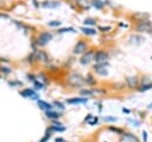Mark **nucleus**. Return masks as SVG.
Returning a JSON list of instances; mask_svg holds the SVG:
<instances>
[{"instance_id": "1", "label": "nucleus", "mask_w": 152, "mask_h": 142, "mask_svg": "<svg viewBox=\"0 0 152 142\" xmlns=\"http://www.w3.org/2000/svg\"><path fill=\"white\" fill-rule=\"evenodd\" d=\"M68 82H69V85L72 86V87H81L86 81H84V79H83L80 74L74 73V74L69 75V78H68Z\"/></svg>"}, {"instance_id": "2", "label": "nucleus", "mask_w": 152, "mask_h": 142, "mask_svg": "<svg viewBox=\"0 0 152 142\" xmlns=\"http://www.w3.org/2000/svg\"><path fill=\"white\" fill-rule=\"evenodd\" d=\"M136 30L139 32H152V24L148 22V19L138 22V24L136 25Z\"/></svg>"}, {"instance_id": "3", "label": "nucleus", "mask_w": 152, "mask_h": 142, "mask_svg": "<svg viewBox=\"0 0 152 142\" xmlns=\"http://www.w3.org/2000/svg\"><path fill=\"white\" fill-rule=\"evenodd\" d=\"M108 59V55L106 54L105 51L102 50H99L98 53H95V58H94V61H96L98 63H106Z\"/></svg>"}, {"instance_id": "4", "label": "nucleus", "mask_w": 152, "mask_h": 142, "mask_svg": "<svg viewBox=\"0 0 152 142\" xmlns=\"http://www.w3.org/2000/svg\"><path fill=\"white\" fill-rule=\"evenodd\" d=\"M94 70L99 75H107L108 74V70H107V63H98L96 66L94 67Z\"/></svg>"}, {"instance_id": "5", "label": "nucleus", "mask_w": 152, "mask_h": 142, "mask_svg": "<svg viewBox=\"0 0 152 142\" xmlns=\"http://www.w3.org/2000/svg\"><path fill=\"white\" fill-rule=\"evenodd\" d=\"M94 58H95V53L89 50V51H87V53H84V54H83V56L81 58L80 62H81L82 65H87V63H89L91 60H94Z\"/></svg>"}, {"instance_id": "6", "label": "nucleus", "mask_w": 152, "mask_h": 142, "mask_svg": "<svg viewBox=\"0 0 152 142\" xmlns=\"http://www.w3.org/2000/svg\"><path fill=\"white\" fill-rule=\"evenodd\" d=\"M51 38H52V35H51V33H49V32H42V33L39 35V38H38V44L44 45V44H46Z\"/></svg>"}, {"instance_id": "7", "label": "nucleus", "mask_w": 152, "mask_h": 142, "mask_svg": "<svg viewBox=\"0 0 152 142\" xmlns=\"http://www.w3.org/2000/svg\"><path fill=\"white\" fill-rule=\"evenodd\" d=\"M86 50H87V44L83 41L77 42V43H76V45H75V48H74L75 54H82V53H84Z\"/></svg>"}, {"instance_id": "8", "label": "nucleus", "mask_w": 152, "mask_h": 142, "mask_svg": "<svg viewBox=\"0 0 152 142\" xmlns=\"http://www.w3.org/2000/svg\"><path fill=\"white\" fill-rule=\"evenodd\" d=\"M20 94H22L23 97H25V98H31V99H37V98H38L37 93H36L33 90H31V88H25V90H23V91L20 92Z\"/></svg>"}, {"instance_id": "9", "label": "nucleus", "mask_w": 152, "mask_h": 142, "mask_svg": "<svg viewBox=\"0 0 152 142\" xmlns=\"http://www.w3.org/2000/svg\"><path fill=\"white\" fill-rule=\"evenodd\" d=\"M126 84L129 88H136L138 86V79L137 77H128L126 78Z\"/></svg>"}, {"instance_id": "10", "label": "nucleus", "mask_w": 152, "mask_h": 142, "mask_svg": "<svg viewBox=\"0 0 152 142\" xmlns=\"http://www.w3.org/2000/svg\"><path fill=\"white\" fill-rule=\"evenodd\" d=\"M68 104H84L88 102V98L87 97H80V98H71V99H68L67 100Z\"/></svg>"}, {"instance_id": "11", "label": "nucleus", "mask_w": 152, "mask_h": 142, "mask_svg": "<svg viewBox=\"0 0 152 142\" xmlns=\"http://www.w3.org/2000/svg\"><path fill=\"white\" fill-rule=\"evenodd\" d=\"M37 103H38V106H39L41 109L45 110V111H51V109H52V104H50V103H48V102L38 100Z\"/></svg>"}, {"instance_id": "12", "label": "nucleus", "mask_w": 152, "mask_h": 142, "mask_svg": "<svg viewBox=\"0 0 152 142\" xmlns=\"http://www.w3.org/2000/svg\"><path fill=\"white\" fill-rule=\"evenodd\" d=\"M122 138L126 141V142H139V140L132 134H124Z\"/></svg>"}, {"instance_id": "13", "label": "nucleus", "mask_w": 152, "mask_h": 142, "mask_svg": "<svg viewBox=\"0 0 152 142\" xmlns=\"http://www.w3.org/2000/svg\"><path fill=\"white\" fill-rule=\"evenodd\" d=\"M61 4L60 1H44L43 6L44 7H49V9H55V7H58Z\"/></svg>"}, {"instance_id": "14", "label": "nucleus", "mask_w": 152, "mask_h": 142, "mask_svg": "<svg viewBox=\"0 0 152 142\" xmlns=\"http://www.w3.org/2000/svg\"><path fill=\"white\" fill-rule=\"evenodd\" d=\"M45 115H46V117L50 118V119H58V118H60V114L53 112V111H46Z\"/></svg>"}, {"instance_id": "15", "label": "nucleus", "mask_w": 152, "mask_h": 142, "mask_svg": "<svg viewBox=\"0 0 152 142\" xmlns=\"http://www.w3.org/2000/svg\"><path fill=\"white\" fill-rule=\"evenodd\" d=\"M133 17H134L136 19H139V22H141V21H144V18H145V19L148 18V14H147V13H136Z\"/></svg>"}, {"instance_id": "16", "label": "nucleus", "mask_w": 152, "mask_h": 142, "mask_svg": "<svg viewBox=\"0 0 152 142\" xmlns=\"http://www.w3.org/2000/svg\"><path fill=\"white\" fill-rule=\"evenodd\" d=\"M81 31H82L83 33H86V35H89V36L96 33V31H95L94 29H90V28H81Z\"/></svg>"}, {"instance_id": "17", "label": "nucleus", "mask_w": 152, "mask_h": 142, "mask_svg": "<svg viewBox=\"0 0 152 142\" xmlns=\"http://www.w3.org/2000/svg\"><path fill=\"white\" fill-rule=\"evenodd\" d=\"M84 81H86L87 84H89V85H94L95 82H96V80H95V79H94L90 74H88V75H87V78H86V80H84Z\"/></svg>"}, {"instance_id": "18", "label": "nucleus", "mask_w": 152, "mask_h": 142, "mask_svg": "<svg viewBox=\"0 0 152 142\" xmlns=\"http://www.w3.org/2000/svg\"><path fill=\"white\" fill-rule=\"evenodd\" d=\"M152 88V84H146V85H143L140 88H139V91L140 92H145V91H148Z\"/></svg>"}, {"instance_id": "19", "label": "nucleus", "mask_w": 152, "mask_h": 142, "mask_svg": "<svg viewBox=\"0 0 152 142\" xmlns=\"http://www.w3.org/2000/svg\"><path fill=\"white\" fill-rule=\"evenodd\" d=\"M131 40H136V41H134L136 44H139V43H141V42L144 41V38H143L141 36H132Z\"/></svg>"}, {"instance_id": "20", "label": "nucleus", "mask_w": 152, "mask_h": 142, "mask_svg": "<svg viewBox=\"0 0 152 142\" xmlns=\"http://www.w3.org/2000/svg\"><path fill=\"white\" fill-rule=\"evenodd\" d=\"M33 86H34V88H36V90H42V88L44 87V85H43L42 82H39V81H34Z\"/></svg>"}, {"instance_id": "21", "label": "nucleus", "mask_w": 152, "mask_h": 142, "mask_svg": "<svg viewBox=\"0 0 152 142\" xmlns=\"http://www.w3.org/2000/svg\"><path fill=\"white\" fill-rule=\"evenodd\" d=\"M93 5H94L95 7H96V9H102V6H103V4L100 1V0H94Z\"/></svg>"}, {"instance_id": "22", "label": "nucleus", "mask_w": 152, "mask_h": 142, "mask_svg": "<svg viewBox=\"0 0 152 142\" xmlns=\"http://www.w3.org/2000/svg\"><path fill=\"white\" fill-rule=\"evenodd\" d=\"M48 25H49V26H60V25H61V22H58V21H51V22L48 23Z\"/></svg>"}, {"instance_id": "23", "label": "nucleus", "mask_w": 152, "mask_h": 142, "mask_svg": "<svg viewBox=\"0 0 152 142\" xmlns=\"http://www.w3.org/2000/svg\"><path fill=\"white\" fill-rule=\"evenodd\" d=\"M118 118L117 117H113V116H107L105 117V122H117Z\"/></svg>"}, {"instance_id": "24", "label": "nucleus", "mask_w": 152, "mask_h": 142, "mask_svg": "<svg viewBox=\"0 0 152 142\" xmlns=\"http://www.w3.org/2000/svg\"><path fill=\"white\" fill-rule=\"evenodd\" d=\"M94 93H95V91H89V90H82L81 91V94H83V96H91Z\"/></svg>"}, {"instance_id": "25", "label": "nucleus", "mask_w": 152, "mask_h": 142, "mask_svg": "<svg viewBox=\"0 0 152 142\" xmlns=\"http://www.w3.org/2000/svg\"><path fill=\"white\" fill-rule=\"evenodd\" d=\"M68 31L75 32V30H74L72 28H64V29H61V30H58V32H61V33H63V32H68Z\"/></svg>"}, {"instance_id": "26", "label": "nucleus", "mask_w": 152, "mask_h": 142, "mask_svg": "<svg viewBox=\"0 0 152 142\" xmlns=\"http://www.w3.org/2000/svg\"><path fill=\"white\" fill-rule=\"evenodd\" d=\"M52 105H53V106H57V108L61 109V110H63V109H64V105H63L62 103H60V102H55Z\"/></svg>"}, {"instance_id": "27", "label": "nucleus", "mask_w": 152, "mask_h": 142, "mask_svg": "<svg viewBox=\"0 0 152 142\" xmlns=\"http://www.w3.org/2000/svg\"><path fill=\"white\" fill-rule=\"evenodd\" d=\"M84 24H86V25H94V24H95V21L91 19V18H88V19L84 21Z\"/></svg>"}, {"instance_id": "28", "label": "nucleus", "mask_w": 152, "mask_h": 142, "mask_svg": "<svg viewBox=\"0 0 152 142\" xmlns=\"http://www.w3.org/2000/svg\"><path fill=\"white\" fill-rule=\"evenodd\" d=\"M99 30L102 31V32H106V31L112 30V28H110V26H99Z\"/></svg>"}, {"instance_id": "29", "label": "nucleus", "mask_w": 152, "mask_h": 142, "mask_svg": "<svg viewBox=\"0 0 152 142\" xmlns=\"http://www.w3.org/2000/svg\"><path fill=\"white\" fill-rule=\"evenodd\" d=\"M128 122H131L133 126H136V127H139V126H140V122L137 121V119H128Z\"/></svg>"}, {"instance_id": "30", "label": "nucleus", "mask_w": 152, "mask_h": 142, "mask_svg": "<svg viewBox=\"0 0 152 142\" xmlns=\"http://www.w3.org/2000/svg\"><path fill=\"white\" fill-rule=\"evenodd\" d=\"M98 121H99V118H98V117H93V118H91V121H90L88 124H90V126H94V124H96V123H98Z\"/></svg>"}, {"instance_id": "31", "label": "nucleus", "mask_w": 152, "mask_h": 142, "mask_svg": "<svg viewBox=\"0 0 152 142\" xmlns=\"http://www.w3.org/2000/svg\"><path fill=\"white\" fill-rule=\"evenodd\" d=\"M0 69H1L3 72H4V73H6V74H7V73H11V69H10V68H6V67H1Z\"/></svg>"}, {"instance_id": "32", "label": "nucleus", "mask_w": 152, "mask_h": 142, "mask_svg": "<svg viewBox=\"0 0 152 142\" xmlns=\"http://www.w3.org/2000/svg\"><path fill=\"white\" fill-rule=\"evenodd\" d=\"M94 116H91V115H88V116H86V118H84V122H87V123H89L90 121H91V118H93Z\"/></svg>"}, {"instance_id": "33", "label": "nucleus", "mask_w": 152, "mask_h": 142, "mask_svg": "<svg viewBox=\"0 0 152 142\" xmlns=\"http://www.w3.org/2000/svg\"><path fill=\"white\" fill-rule=\"evenodd\" d=\"M143 140H144V142H147V133L145 130L143 131Z\"/></svg>"}, {"instance_id": "34", "label": "nucleus", "mask_w": 152, "mask_h": 142, "mask_svg": "<svg viewBox=\"0 0 152 142\" xmlns=\"http://www.w3.org/2000/svg\"><path fill=\"white\" fill-rule=\"evenodd\" d=\"M27 78H29V80H31V81H34V77H33L32 74H29V75H27Z\"/></svg>"}, {"instance_id": "35", "label": "nucleus", "mask_w": 152, "mask_h": 142, "mask_svg": "<svg viewBox=\"0 0 152 142\" xmlns=\"http://www.w3.org/2000/svg\"><path fill=\"white\" fill-rule=\"evenodd\" d=\"M55 142H65L63 138H61V137H57L56 140H55Z\"/></svg>"}, {"instance_id": "36", "label": "nucleus", "mask_w": 152, "mask_h": 142, "mask_svg": "<svg viewBox=\"0 0 152 142\" xmlns=\"http://www.w3.org/2000/svg\"><path fill=\"white\" fill-rule=\"evenodd\" d=\"M0 18H7L6 14H0Z\"/></svg>"}, {"instance_id": "37", "label": "nucleus", "mask_w": 152, "mask_h": 142, "mask_svg": "<svg viewBox=\"0 0 152 142\" xmlns=\"http://www.w3.org/2000/svg\"><path fill=\"white\" fill-rule=\"evenodd\" d=\"M148 108H152V103H151V104L148 105Z\"/></svg>"}]
</instances>
